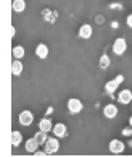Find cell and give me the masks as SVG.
Segmentation results:
<instances>
[{
	"label": "cell",
	"instance_id": "30bf717a",
	"mask_svg": "<svg viewBox=\"0 0 132 157\" xmlns=\"http://www.w3.org/2000/svg\"><path fill=\"white\" fill-rule=\"evenodd\" d=\"M118 101L119 104H130L132 102V91L130 89H123L121 92H119V96H118Z\"/></svg>",
	"mask_w": 132,
	"mask_h": 157
},
{
	"label": "cell",
	"instance_id": "277c9868",
	"mask_svg": "<svg viewBox=\"0 0 132 157\" xmlns=\"http://www.w3.org/2000/svg\"><path fill=\"white\" fill-rule=\"evenodd\" d=\"M18 120H20V123L23 126H31L32 121H34V115H32L31 110H23V112L20 113Z\"/></svg>",
	"mask_w": 132,
	"mask_h": 157
},
{
	"label": "cell",
	"instance_id": "9a60e30c",
	"mask_svg": "<svg viewBox=\"0 0 132 157\" xmlns=\"http://www.w3.org/2000/svg\"><path fill=\"white\" fill-rule=\"evenodd\" d=\"M11 8L15 13H23L26 10V0H13L11 2Z\"/></svg>",
	"mask_w": 132,
	"mask_h": 157
},
{
	"label": "cell",
	"instance_id": "44dd1931",
	"mask_svg": "<svg viewBox=\"0 0 132 157\" xmlns=\"http://www.w3.org/2000/svg\"><path fill=\"white\" fill-rule=\"evenodd\" d=\"M34 155H37V157H44V155H48V154H47V151H45V149H44V151L37 149L36 152H34Z\"/></svg>",
	"mask_w": 132,
	"mask_h": 157
},
{
	"label": "cell",
	"instance_id": "9c48e42d",
	"mask_svg": "<svg viewBox=\"0 0 132 157\" xmlns=\"http://www.w3.org/2000/svg\"><path fill=\"white\" fill-rule=\"evenodd\" d=\"M10 143H11V146H13V147H18L20 144L23 143V133L18 131V130H13V131H11V135H10Z\"/></svg>",
	"mask_w": 132,
	"mask_h": 157
},
{
	"label": "cell",
	"instance_id": "8992f818",
	"mask_svg": "<svg viewBox=\"0 0 132 157\" xmlns=\"http://www.w3.org/2000/svg\"><path fill=\"white\" fill-rule=\"evenodd\" d=\"M82 107H84L82 102L76 97H71L70 101H68V110H70L71 113H79L82 110Z\"/></svg>",
	"mask_w": 132,
	"mask_h": 157
},
{
	"label": "cell",
	"instance_id": "ac0fdd59",
	"mask_svg": "<svg viewBox=\"0 0 132 157\" xmlns=\"http://www.w3.org/2000/svg\"><path fill=\"white\" fill-rule=\"evenodd\" d=\"M11 54H13V59H23L24 57V54H26V50H24V47L23 45H15L13 47V50H11Z\"/></svg>",
	"mask_w": 132,
	"mask_h": 157
},
{
	"label": "cell",
	"instance_id": "7c38bea8",
	"mask_svg": "<svg viewBox=\"0 0 132 157\" xmlns=\"http://www.w3.org/2000/svg\"><path fill=\"white\" fill-rule=\"evenodd\" d=\"M52 131H53V135L56 138H65L66 133H68V128H66L65 123H56V125H53V130Z\"/></svg>",
	"mask_w": 132,
	"mask_h": 157
},
{
	"label": "cell",
	"instance_id": "4fadbf2b",
	"mask_svg": "<svg viewBox=\"0 0 132 157\" xmlns=\"http://www.w3.org/2000/svg\"><path fill=\"white\" fill-rule=\"evenodd\" d=\"M36 55L39 57V59H42V60L47 59V57H48V45L44 44V42H41V44L36 47Z\"/></svg>",
	"mask_w": 132,
	"mask_h": 157
},
{
	"label": "cell",
	"instance_id": "52a82bcc",
	"mask_svg": "<svg viewBox=\"0 0 132 157\" xmlns=\"http://www.w3.org/2000/svg\"><path fill=\"white\" fill-rule=\"evenodd\" d=\"M118 107L114 105V104H106L105 107H103V115H105L106 118H116L118 117Z\"/></svg>",
	"mask_w": 132,
	"mask_h": 157
},
{
	"label": "cell",
	"instance_id": "7a4b0ae2",
	"mask_svg": "<svg viewBox=\"0 0 132 157\" xmlns=\"http://www.w3.org/2000/svg\"><path fill=\"white\" fill-rule=\"evenodd\" d=\"M126 50H127V42H126V39L124 37L114 39V42H113V52H114V54H116V55H123Z\"/></svg>",
	"mask_w": 132,
	"mask_h": 157
},
{
	"label": "cell",
	"instance_id": "ba28073f",
	"mask_svg": "<svg viewBox=\"0 0 132 157\" xmlns=\"http://www.w3.org/2000/svg\"><path fill=\"white\" fill-rule=\"evenodd\" d=\"M39 146L41 144L37 143V139L36 138H29V139H26V143H24V149H26V152H29V154H34L36 151L39 149Z\"/></svg>",
	"mask_w": 132,
	"mask_h": 157
},
{
	"label": "cell",
	"instance_id": "d4e9b609",
	"mask_svg": "<svg viewBox=\"0 0 132 157\" xmlns=\"http://www.w3.org/2000/svg\"><path fill=\"white\" fill-rule=\"evenodd\" d=\"M129 125H130V126H132V117H130V118H129Z\"/></svg>",
	"mask_w": 132,
	"mask_h": 157
},
{
	"label": "cell",
	"instance_id": "5b68a950",
	"mask_svg": "<svg viewBox=\"0 0 132 157\" xmlns=\"http://www.w3.org/2000/svg\"><path fill=\"white\" fill-rule=\"evenodd\" d=\"M108 149H110V152H113V154H121V152H124L126 144L123 141H119V139H111Z\"/></svg>",
	"mask_w": 132,
	"mask_h": 157
},
{
	"label": "cell",
	"instance_id": "8fae6325",
	"mask_svg": "<svg viewBox=\"0 0 132 157\" xmlns=\"http://www.w3.org/2000/svg\"><path fill=\"white\" fill-rule=\"evenodd\" d=\"M92 34H94V29H92V26L87 25V23L79 28V37L81 39H90Z\"/></svg>",
	"mask_w": 132,
	"mask_h": 157
},
{
	"label": "cell",
	"instance_id": "603a6c76",
	"mask_svg": "<svg viewBox=\"0 0 132 157\" xmlns=\"http://www.w3.org/2000/svg\"><path fill=\"white\" fill-rule=\"evenodd\" d=\"M95 20H97V23H100V25H102V23H103V16H97Z\"/></svg>",
	"mask_w": 132,
	"mask_h": 157
},
{
	"label": "cell",
	"instance_id": "2e32d148",
	"mask_svg": "<svg viewBox=\"0 0 132 157\" xmlns=\"http://www.w3.org/2000/svg\"><path fill=\"white\" fill-rule=\"evenodd\" d=\"M39 130H44V131H52L53 130V123H52V120L48 118V117H45V118H42L41 121H39Z\"/></svg>",
	"mask_w": 132,
	"mask_h": 157
},
{
	"label": "cell",
	"instance_id": "cb8c5ba5",
	"mask_svg": "<svg viewBox=\"0 0 132 157\" xmlns=\"http://www.w3.org/2000/svg\"><path fill=\"white\" fill-rule=\"evenodd\" d=\"M15 33H16L15 31V26H11V37H15Z\"/></svg>",
	"mask_w": 132,
	"mask_h": 157
},
{
	"label": "cell",
	"instance_id": "6da1fadb",
	"mask_svg": "<svg viewBox=\"0 0 132 157\" xmlns=\"http://www.w3.org/2000/svg\"><path fill=\"white\" fill-rule=\"evenodd\" d=\"M123 81H124V76L123 75H118L116 78H113L111 81H108V83L105 84V91L108 92V94H113V92L119 88V84H121Z\"/></svg>",
	"mask_w": 132,
	"mask_h": 157
},
{
	"label": "cell",
	"instance_id": "e0dca14e",
	"mask_svg": "<svg viewBox=\"0 0 132 157\" xmlns=\"http://www.w3.org/2000/svg\"><path fill=\"white\" fill-rule=\"evenodd\" d=\"M34 138L37 139V143L41 144V146H44L45 143H47V139H48V136H47V131H44V130H39L36 135H34Z\"/></svg>",
	"mask_w": 132,
	"mask_h": 157
},
{
	"label": "cell",
	"instance_id": "ffe728a7",
	"mask_svg": "<svg viewBox=\"0 0 132 157\" xmlns=\"http://www.w3.org/2000/svg\"><path fill=\"white\" fill-rule=\"evenodd\" d=\"M121 133H123V136H130V135H132V126H130V125H129V126H124Z\"/></svg>",
	"mask_w": 132,
	"mask_h": 157
},
{
	"label": "cell",
	"instance_id": "3957f363",
	"mask_svg": "<svg viewBox=\"0 0 132 157\" xmlns=\"http://www.w3.org/2000/svg\"><path fill=\"white\" fill-rule=\"evenodd\" d=\"M44 149L47 151V154H55V152H58V149H60V143H58V138H48L47 139V143L44 144Z\"/></svg>",
	"mask_w": 132,
	"mask_h": 157
},
{
	"label": "cell",
	"instance_id": "7402d4cb",
	"mask_svg": "<svg viewBox=\"0 0 132 157\" xmlns=\"http://www.w3.org/2000/svg\"><path fill=\"white\" fill-rule=\"evenodd\" d=\"M126 23H127V26L132 29V13H130V15H127V18H126Z\"/></svg>",
	"mask_w": 132,
	"mask_h": 157
},
{
	"label": "cell",
	"instance_id": "5bb4252c",
	"mask_svg": "<svg viewBox=\"0 0 132 157\" xmlns=\"http://www.w3.org/2000/svg\"><path fill=\"white\" fill-rule=\"evenodd\" d=\"M21 73H23V62L20 59H15L11 62V75L13 76H20Z\"/></svg>",
	"mask_w": 132,
	"mask_h": 157
},
{
	"label": "cell",
	"instance_id": "d6986e66",
	"mask_svg": "<svg viewBox=\"0 0 132 157\" xmlns=\"http://www.w3.org/2000/svg\"><path fill=\"white\" fill-rule=\"evenodd\" d=\"M110 63H111V62H110V57H108L106 54L100 57V62H98V65H100V68H103V70H106L108 67H110Z\"/></svg>",
	"mask_w": 132,
	"mask_h": 157
}]
</instances>
